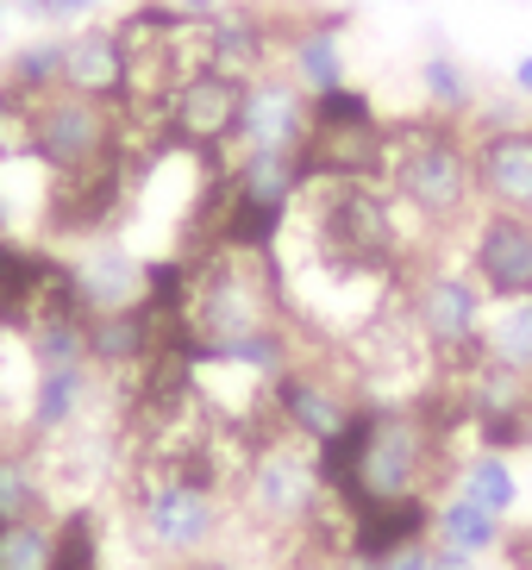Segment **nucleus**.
<instances>
[{"label": "nucleus", "mask_w": 532, "mask_h": 570, "mask_svg": "<svg viewBox=\"0 0 532 570\" xmlns=\"http://www.w3.org/2000/svg\"><path fill=\"white\" fill-rule=\"evenodd\" d=\"M388 195L395 207L420 214L433 233L464 226L476 207V164H470V132L457 119H401L388 126Z\"/></svg>", "instance_id": "obj_1"}, {"label": "nucleus", "mask_w": 532, "mask_h": 570, "mask_svg": "<svg viewBox=\"0 0 532 570\" xmlns=\"http://www.w3.org/2000/svg\"><path fill=\"white\" fill-rule=\"evenodd\" d=\"M238 502H245V514L257 520V527H269V533H307V527L326 514L314 445H301V439H288V433H264L245 458Z\"/></svg>", "instance_id": "obj_2"}, {"label": "nucleus", "mask_w": 532, "mask_h": 570, "mask_svg": "<svg viewBox=\"0 0 532 570\" xmlns=\"http://www.w3.org/2000/svg\"><path fill=\"white\" fill-rule=\"evenodd\" d=\"M126 107L88 101L69 88H50L32 107V164H45L50 176H76V169L114 164L126 157Z\"/></svg>", "instance_id": "obj_3"}, {"label": "nucleus", "mask_w": 532, "mask_h": 570, "mask_svg": "<svg viewBox=\"0 0 532 570\" xmlns=\"http://www.w3.org/2000/svg\"><path fill=\"white\" fill-rule=\"evenodd\" d=\"M164 119V145L188 157H226L238 145V119H245V76L200 63L169 88V101L157 107Z\"/></svg>", "instance_id": "obj_4"}, {"label": "nucleus", "mask_w": 532, "mask_h": 570, "mask_svg": "<svg viewBox=\"0 0 532 570\" xmlns=\"http://www.w3.org/2000/svg\"><path fill=\"white\" fill-rule=\"evenodd\" d=\"M357 402H364V395H357L345 376H333L326 364H301L295 357L283 376H269L264 420L276 426V433L301 439V445H326V439L357 414Z\"/></svg>", "instance_id": "obj_5"}, {"label": "nucleus", "mask_w": 532, "mask_h": 570, "mask_svg": "<svg viewBox=\"0 0 532 570\" xmlns=\"http://www.w3.org/2000/svg\"><path fill=\"white\" fill-rule=\"evenodd\" d=\"M464 269L489 302H526L532 295V214L489 207L470 226V264Z\"/></svg>", "instance_id": "obj_6"}, {"label": "nucleus", "mask_w": 532, "mask_h": 570, "mask_svg": "<svg viewBox=\"0 0 532 570\" xmlns=\"http://www.w3.org/2000/svg\"><path fill=\"white\" fill-rule=\"evenodd\" d=\"M301 138H307V88H301L288 69L250 76L245 82V119H238V145H250V151H295Z\"/></svg>", "instance_id": "obj_7"}, {"label": "nucleus", "mask_w": 532, "mask_h": 570, "mask_svg": "<svg viewBox=\"0 0 532 570\" xmlns=\"http://www.w3.org/2000/svg\"><path fill=\"white\" fill-rule=\"evenodd\" d=\"M470 164H476V195L508 214H532V126H495L470 132Z\"/></svg>", "instance_id": "obj_8"}, {"label": "nucleus", "mask_w": 532, "mask_h": 570, "mask_svg": "<svg viewBox=\"0 0 532 570\" xmlns=\"http://www.w3.org/2000/svg\"><path fill=\"white\" fill-rule=\"evenodd\" d=\"M433 495H395V502H364L345 514V558L383 564L420 539H433Z\"/></svg>", "instance_id": "obj_9"}, {"label": "nucleus", "mask_w": 532, "mask_h": 570, "mask_svg": "<svg viewBox=\"0 0 532 570\" xmlns=\"http://www.w3.org/2000/svg\"><path fill=\"white\" fill-rule=\"evenodd\" d=\"M95 364H50L32 370V395H26V414H19V439L26 445H50L82 426L88 402H95Z\"/></svg>", "instance_id": "obj_10"}, {"label": "nucleus", "mask_w": 532, "mask_h": 570, "mask_svg": "<svg viewBox=\"0 0 532 570\" xmlns=\"http://www.w3.org/2000/svg\"><path fill=\"white\" fill-rule=\"evenodd\" d=\"M63 88L69 95H88V101L126 107L132 63H126V45H119L114 26H82V32L63 38Z\"/></svg>", "instance_id": "obj_11"}, {"label": "nucleus", "mask_w": 532, "mask_h": 570, "mask_svg": "<svg viewBox=\"0 0 532 570\" xmlns=\"http://www.w3.org/2000/svg\"><path fill=\"white\" fill-rule=\"evenodd\" d=\"M50 514V470H45V445L13 439L0 452V527L7 520H38Z\"/></svg>", "instance_id": "obj_12"}, {"label": "nucleus", "mask_w": 532, "mask_h": 570, "mask_svg": "<svg viewBox=\"0 0 532 570\" xmlns=\"http://www.w3.org/2000/svg\"><path fill=\"white\" fill-rule=\"evenodd\" d=\"M501 533H508V520L476 508L470 495H445L433 514V546L445 552H464V558H483V552H501Z\"/></svg>", "instance_id": "obj_13"}, {"label": "nucleus", "mask_w": 532, "mask_h": 570, "mask_svg": "<svg viewBox=\"0 0 532 570\" xmlns=\"http://www.w3.org/2000/svg\"><path fill=\"white\" fill-rule=\"evenodd\" d=\"M457 495H470L476 508H489V514L508 520L514 502H520V476L501 452H476V458H464V470H457Z\"/></svg>", "instance_id": "obj_14"}, {"label": "nucleus", "mask_w": 532, "mask_h": 570, "mask_svg": "<svg viewBox=\"0 0 532 570\" xmlns=\"http://www.w3.org/2000/svg\"><path fill=\"white\" fill-rule=\"evenodd\" d=\"M420 88H426V101H433L439 119H457V126H464V119L476 114V82H470V69L445 51L420 63Z\"/></svg>", "instance_id": "obj_15"}, {"label": "nucleus", "mask_w": 532, "mask_h": 570, "mask_svg": "<svg viewBox=\"0 0 532 570\" xmlns=\"http://www.w3.org/2000/svg\"><path fill=\"white\" fill-rule=\"evenodd\" d=\"M483 345H489L495 364L526 370V376H532V295H526V302H501V314L483 320Z\"/></svg>", "instance_id": "obj_16"}, {"label": "nucleus", "mask_w": 532, "mask_h": 570, "mask_svg": "<svg viewBox=\"0 0 532 570\" xmlns=\"http://www.w3.org/2000/svg\"><path fill=\"white\" fill-rule=\"evenodd\" d=\"M0 82L19 88V95H50V88H63V38L19 45V51L0 63Z\"/></svg>", "instance_id": "obj_17"}, {"label": "nucleus", "mask_w": 532, "mask_h": 570, "mask_svg": "<svg viewBox=\"0 0 532 570\" xmlns=\"http://www.w3.org/2000/svg\"><path fill=\"white\" fill-rule=\"evenodd\" d=\"M376 101H370L364 88H326V95H307V132H357V126H376Z\"/></svg>", "instance_id": "obj_18"}, {"label": "nucleus", "mask_w": 532, "mask_h": 570, "mask_svg": "<svg viewBox=\"0 0 532 570\" xmlns=\"http://www.w3.org/2000/svg\"><path fill=\"white\" fill-rule=\"evenodd\" d=\"M50 552H57V514L0 527V570H50Z\"/></svg>", "instance_id": "obj_19"}, {"label": "nucleus", "mask_w": 532, "mask_h": 570, "mask_svg": "<svg viewBox=\"0 0 532 570\" xmlns=\"http://www.w3.org/2000/svg\"><path fill=\"white\" fill-rule=\"evenodd\" d=\"M32 19H45V26H69V19H88L100 7V0H19Z\"/></svg>", "instance_id": "obj_20"}, {"label": "nucleus", "mask_w": 532, "mask_h": 570, "mask_svg": "<svg viewBox=\"0 0 532 570\" xmlns=\"http://www.w3.org/2000/svg\"><path fill=\"white\" fill-rule=\"evenodd\" d=\"M433 564V539H420V546H407V552L383 558V570H426Z\"/></svg>", "instance_id": "obj_21"}, {"label": "nucleus", "mask_w": 532, "mask_h": 570, "mask_svg": "<svg viewBox=\"0 0 532 570\" xmlns=\"http://www.w3.org/2000/svg\"><path fill=\"white\" fill-rule=\"evenodd\" d=\"M176 570H250V564H238V558H219V552H200V558H188V564H176Z\"/></svg>", "instance_id": "obj_22"}, {"label": "nucleus", "mask_w": 532, "mask_h": 570, "mask_svg": "<svg viewBox=\"0 0 532 570\" xmlns=\"http://www.w3.org/2000/svg\"><path fill=\"white\" fill-rule=\"evenodd\" d=\"M426 570H476V558H464V552H445V546H433V564Z\"/></svg>", "instance_id": "obj_23"}, {"label": "nucleus", "mask_w": 532, "mask_h": 570, "mask_svg": "<svg viewBox=\"0 0 532 570\" xmlns=\"http://www.w3.org/2000/svg\"><path fill=\"white\" fill-rule=\"evenodd\" d=\"M514 88H520V95H526V101H532V51H526V57H520V63H514Z\"/></svg>", "instance_id": "obj_24"}, {"label": "nucleus", "mask_w": 532, "mask_h": 570, "mask_svg": "<svg viewBox=\"0 0 532 570\" xmlns=\"http://www.w3.org/2000/svg\"><path fill=\"white\" fill-rule=\"evenodd\" d=\"M13 439H19V426H13V414H7V402H0V452H7Z\"/></svg>", "instance_id": "obj_25"}, {"label": "nucleus", "mask_w": 532, "mask_h": 570, "mask_svg": "<svg viewBox=\"0 0 532 570\" xmlns=\"http://www.w3.org/2000/svg\"><path fill=\"white\" fill-rule=\"evenodd\" d=\"M0 233H13V207H7V195H0Z\"/></svg>", "instance_id": "obj_26"}]
</instances>
